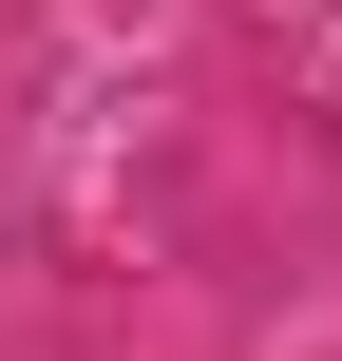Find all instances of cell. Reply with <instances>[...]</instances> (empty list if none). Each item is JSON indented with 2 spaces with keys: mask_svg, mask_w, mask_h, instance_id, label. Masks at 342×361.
Returning a JSON list of instances; mask_svg holds the SVG:
<instances>
[]
</instances>
